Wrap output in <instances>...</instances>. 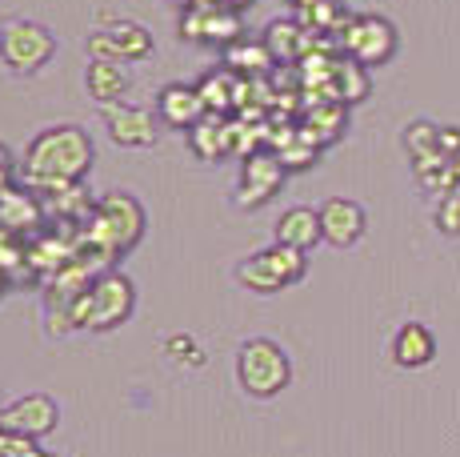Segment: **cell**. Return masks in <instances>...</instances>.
I'll return each instance as SVG.
<instances>
[{
    "label": "cell",
    "instance_id": "obj_14",
    "mask_svg": "<svg viewBox=\"0 0 460 457\" xmlns=\"http://www.w3.org/2000/svg\"><path fill=\"white\" fill-rule=\"evenodd\" d=\"M128 76H125V60H88L84 68V89L96 104H120L128 93Z\"/></svg>",
    "mask_w": 460,
    "mask_h": 457
},
{
    "label": "cell",
    "instance_id": "obj_15",
    "mask_svg": "<svg viewBox=\"0 0 460 457\" xmlns=\"http://www.w3.org/2000/svg\"><path fill=\"white\" fill-rule=\"evenodd\" d=\"M277 241L280 245H293V249H300V253L316 249V245L324 241L321 209H308V205L285 209V213H280V221H277Z\"/></svg>",
    "mask_w": 460,
    "mask_h": 457
},
{
    "label": "cell",
    "instance_id": "obj_19",
    "mask_svg": "<svg viewBox=\"0 0 460 457\" xmlns=\"http://www.w3.org/2000/svg\"><path fill=\"white\" fill-rule=\"evenodd\" d=\"M192 133V153L197 157H205V161H217V157H225L228 153V129L220 125L217 117H208L205 121H197V125L189 129Z\"/></svg>",
    "mask_w": 460,
    "mask_h": 457
},
{
    "label": "cell",
    "instance_id": "obj_29",
    "mask_svg": "<svg viewBox=\"0 0 460 457\" xmlns=\"http://www.w3.org/2000/svg\"><path fill=\"white\" fill-rule=\"evenodd\" d=\"M293 4H296V8H308V4H313V0H293Z\"/></svg>",
    "mask_w": 460,
    "mask_h": 457
},
{
    "label": "cell",
    "instance_id": "obj_17",
    "mask_svg": "<svg viewBox=\"0 0 460 457\" xmlns=\"http://www.w3.org/2000/svg\"><path fill=\"white\" fill-rule=\"evenodd\" d=\"M112 40H117L120 60H148L153 57V32L137 21H117L112 24Z\"/></svg>",
    "mask_w": 460,
    "mask_h": 457
},
{
    "label": "cell",
    "instance_id": "obj_9",
    "mask_svg": "<svg viewBox=\"0 0 460 457\" xmlns=\"http://www.w3.org/2000/svg\"><path fill=\"white\" fill-rule=\"evenodd\" d=\"M285 161L272 153H252L241 169V184H236V205L241 209H261L285 189Z\"/></svg>",
    "mask_w": 460,
    "mask_h": 457
},
{
    "label": "cell",
    "instance_id": "obj_12",
    "mask_svg": "<svg viewBox=\"0 0 460 457\" xmlns=\"http://www.w3.org/2000/svg\"><path fill=\"white\" fill-rule=\"evenodd\" d=\"M156 117H161L168 129H192L197 121L208 117V109H205V96H200L197 85L172 81L156 96Z\"/></svg>",
    "mask_w": 460,
    "mask_h": 457
},
{
    "label": "cell",
    "instance_id": "obj_1",
    "mask_svg": "<svg viewBox=\"0 0 460 457\" xmlns=\"http://www.w3.org/2000/svg\"><path fill=\"white\" fill-rule=\"evenodd\" d=\"M93 157H96L93 137L81 125H52L29 140L21 173L29 181V189L57 193L68 189V184H81L84 173L93 169Z\"/></svg>",
    "mask_w": 460,
    "mask_h": 457
},
{
    "label": "cell",
    "instance_id": "obj_10",
    "mask_svg": "<svg viewBox=\"0 0 460 457\" xmlns=\"http://www.w3.org/2000/svg\"><path fill=\"white\" fill-rule=\"evenodd\" d=\"M104 129L120 148H148L156 145V117L140 104H109L104 109Z\"/></svg>",
    "mask_w": 460,
    "mask_h": 457
},
{
    "label": "cell",
    "instance_id": "obj_13",
    "mask_svg": "<svg viewBox=\"0 0 460 457\" xmlns=\"http://www.w3.org/2000/svg\"><path fill=\"white\" fill-rule=\"evenodd\" d=\"M437 357V337H432L429 325L420 321H404L393 337V362L401 369H424Z\"/></svg>",
    "mask_w": 460,
    "mask_h": 457
},
{
    "label": "cell",
    "instance_id": "obj_8",
    "mask_svg": "<svg viewBox=\"0 0 460 457\" xmlns=\"http://www.w3.org/2000/svg\"><path fill=\"white\" fill-rule=\"evenodd\" d=\"M60 426V406L49 393H29V398H16L0 409V429L24 442H44L49 434H57Z\"/></svg>",
    "mask_w": 460,
    "mask_h": 457
},
{
    "label": "cell",
    "instance_id": "obj_4",
    "mask_svg": "<svg viewBox=\"0 0 460 457\" xmlns=\"http://www.w3.org/2000/svg\"><path fill=\"white\" fill-rule=\"evenodd\" d=\"M145 225V205L132 193H109V197L96 201L88 233H93V245H101L104 253L117 257V253H128L132 245H140Z\"/></svg>",
    "mask_w": 460,
    "mask_h": 457
},
{
    "label": "cell",
    "instance_id": "obj_21",
    "mask_svg": "<svg viewBox=\"0 0 460 457\" xmlns=\"http://www.w3.org/2000/svg\"><path fill=\"white\" fill-rule=\"evenodd\" d=\"M437 228L445 237H460V189L445 193L437 205Z\"/></svg>",
    "mask_w": 460,
    "mask_h": 457
},
{
    "label": "cell",
    "instance_id": "obj_18",
    "mask_svg": "<svg viewBox=\"0 0 460 457\" xmlns=\"http://www.w3.org/2000/svg\"><path fill=\"white\" fill-rule=\"evenodd\" d=\"M264 49L272 52V60H293L305 52V32H300V21H272L269 32H264Z\"/></svg>",
    "mask_w": 460,
    "mask_h": 457
},
{
    "label": "cell",
    "instance_id": "obj_24",
    "mask_svg": "<svg viewBox=\"0 0 460 457\" xmlns=\"http://www.w3.org/2000/svg\"><path fill=\"white\" fill-rule=\"evenodd\" d=\"M437 145H440V153H445L448 161H456V157H460V129H453V125H440Z\"/></svg>",
    "mask_w": 460,
    "mask_h": 457
},
{
    "label": "cell",
    "instance_id": "obj_16",
    "mask_svg": "<svg viewBox=\"0 0 460 457\" xmlns=\"http://www.w3.org/2000/svg\"><path fill=\"white\" fill-rule=\"evenodd\" d=\"M40 221V201L32 189L24 184H13V189L0 193V228L4 233H24Z\"/></svg>",
    "mask_w": 460,
    "mask_h": 457
},
{
    "label": "cell",
    "instance_id": "obj_28",
    "mask_svg": "<svg viewBox=\"0 0 460 457\" xmlns=\"http://www.w3.org/2000/svg\"><path fill=\"white\" fill-rule=\"evenodd\" d=\"M453 181H456V189H460V157L453 161Z\"/></svg>",
    "mask_w": 460,
    "mask_h": 457
},
{
    "label": "cell",
    "instance_id": "obj_5",
    "mask_svg": "<svg viewBox=\"0 0 460 457\" xmlns=\"http://www.w3.org/2000/svg\"><path fill=\"white\" fill-rule=\"evenodd\" d=\"M57 57V37L44 24L8 16L0 24V65L16 76H37L49 60Z\"/></svg>",
    "mask_w": 460,
    "mask_h": 457
},
{
    "label": "cell",
    "instance_id": "obj_6",
    "mask_svg": "<svg viewBox=\"0 0 460 457\" xmlns=\"http://www.w3.org/2000/svg\"><path fill=\"white\" fill-rule=\"evenodd\" d=\"M305 269H308V253L293 249V245H269V249L252 253L236 265V281L252 293H280V289L296 285L305 281Z\"/></svg>",
    "mask_w": 460,
    "mask_h": 457
},
{
    "label": "cell",
    "instance_id": "obj_25",
    "mask_svg": "<svg viewBox=\"0 0 460 457\" xmlns=\"http://www.w3.org/2000/svg\"><path fill=\"white\" fill-rule=\"evenodd\" d=\"M32 442H24V437H13L0 429V457H29Z\"/></svg>",
    "mask_w": 460,
    "mask_h": 457
},
{
    "label": "cell",
    "instance_id": "obj_20",
    "mask_svg": "<svg viewBox=\"0 0 460 457\" xmlns=\"http://www.w3.org/2000/svg\"><path fill=\"white\" fill-rule=\"evenodd\" d=\"M308 21L324 32H332V29L341 32L344 21H349V13L341 8V0H313V4H308Z\"/></svg>",
    "mask_w": 460,
    "mask_h": 457
},
{
    "label": "cell",
    "instance_id": "obj_7",
    "mask_svg": "<svg viewBox=\"0 0 460 457\" xmlns=\"http://www.w3.org/2000/svg\"><path fill=\"white\" fill-rule=\"evenodd\" d=\"M341 45H344V57L357 60V65H365V68L385 65L396 52V24L380 13H357L344 21Z\"/></svg>",
    "mask_w": 460,
    "mask_h": 457
},
{
    "label": "cell",
    "instance_id": "obj_2",
    "mask_svg": "<svg viewBox=\"0 0 460 457\" xmlns=\"http://www.w3.org/2000/svg\"><path fill=\"white\" fill-rule=\"evenodd\" d=\"M132 309H137V289H132V281L125 273H101L68 305L73 325L93 333H109L117 325H125L132 318Z\"/></svg>",
    "mask_w": 460,
    "mask_h": 457
},
{
    "label": "cell",
    "instance_id": "obj_23",
    "mask_svg": "<svg viewBox=\"0 0 460 457\" xmlns=\"http://www.w3.org/2000/svg\"><path fill=\"white\" fill-rule=\"evenodd\" d=\"M88 60H120L112 32H93V37H88Z\"/></svg>",
    "mask_w": 460,
    "mask_h": 457
},
{
    "label": "cell",
    "instance_id": "obj_11",
    "mask_svg": "<svg viewBox=\"0 0 460 457\" xmlns=\"http://www.w3.org/2000/svg\"><path fill=\"white\" fill-rule=\"evenodd\" d=\"M365 225H368V217H365V209H360L357 201L329 197L321 205V233H324V241H329L332 249H352V245L365 237Z\"/></svg>",
    "mask_w": 460,
    "mask_h": 457
},
{
    "label": "cell",
    "instance_id": "obj_3",
    "mask_svg": "<svg viewBox=\"0 0 460 457\" xmlns=\"http://www.w3.org/2000/svg\"><path fill=\"white\" fill-rule=\"evenodd\" d=\"M236 381H241V390L249 398L269 401L288 390L293 362H288V354L272 337H249L236 349Z\"/></svg>",
    "mask_w": 460,
    "mask_h": 457
},
{
    "label": "cell",
    "instance_id": "obj_26",
    "mask_svg": "<svg viewBox=\"0 0 460 457\" xmlns=\"http://www.w3.org/2000/svg\"><path fill=\"white\" fill-rule=\"evenodd\" d=\"M13 184H16V161H13V153L0 145V193L13 189Z\"/></svg>",
    "mask_w": 460,
    "mask_h": 457
},
{
    "label": "cell",
    "instance_id": "obj_27",
    "mask_svg": "<svg viewBox=\"0 0 460 457\" xmlns=\"http://www.w3.org/2000/svg\"><path fill=\"white\" fill-rule=\"evenodd\" d=\"M29 457H57V453H52V450H40V445H32Z\"/></svg>",
    "mask_w": 460,
    "mask_h": 457
},
{
    "label": "cell",
    "instance_id": "obj_22",
    "mask_svg": "<svg viewBox=\"0 0 460 457\" xmlns=\"http://www.w3.org/2000/svg\"><path fill=\"white\" fill-rule=\"evenodd\" d=\"M269 60H272V52L264 49V40L261 45H252V49H228V65H249V68H256V73H261V68H269Z\"/></svg>",
    "mask_w": 460,
    "mask_h": 457
}]
</instances>
